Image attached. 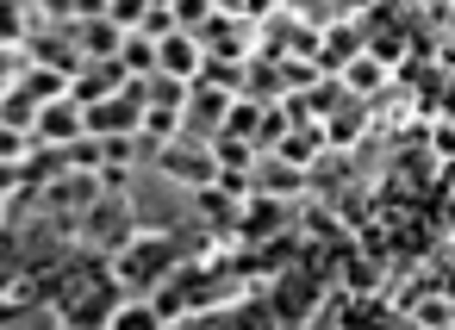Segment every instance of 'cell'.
<instances>
[{"label":"cell","mask_w":455,"mask_h":330,"mask_svg":"<svg viewBox=\"0 0 455 330\" xmlns=\"http://www.w3.org/2000/svg\"><path fill=\"white\" fill-rule=\"evenodd\" d=\"M256 125H262V106L237 94V100L225 106V125H219V138H243V144H250V138H256Z\"/></svg>","instance_id":"16"},{"label":"cell","mask_w":455,"mask_h":330,"mask_svg":"<svg viewBox=\"0 0 455 330\" xmlns=\"http://www.w3.org/2000/svg\"><path fill=\"white\" fill-rule=\"evenodd\" d=\"M324 156H331L324 125H299V131H287V138H281V150H275V162H287V169H299V175H312Z\"/></svg>","instance_id":"8"},{"label":"cell","mask_w":455,"mask_h":330,"mask_svg":"<svg viewBox=\"0 0 455 330\" xmlns=\"http://www.w3.org/2000/svg\"><path fill=\"white\" fill-rule=\"evenodd\" d=\"M156 75L194 88V75H200V38H194V32H169V38L156 44Z\"/></svg>","instance_id":"5"},{"label":"cell","mask_w":455,"mask_h":330,"mask_svg":"<svg viewBox=\"0 0 455 330\" xmlns=\"http://www.w3.org/2000/svg\"><path fill=\"white\" fill-rule=\"evenodd\" d=\"M324 287H318V274H281V318L293 324H306V318H318L324 311V299H318Z\"/></svg>","instance_id":"11"},{"label":"cell","mask_w":455,"mask_h":330,"mask_svg":"<svg viewBox=\"0 0 455 330\" xmlns=\"http://www.w3.org/2000/svg\"><path fill=\"white\" fill-rule=\"evenodd\" d=\"M163 181H175V187H188V193H200V187H212L219 181V162H212V150L206 144H169V150H156V162H150Z\"/></svg>","instance_id":"2"},{"label":"cell","mask_w":455,"mask_h":330,"mask_svg":"<svg viewBox=\"0 0 455 330\" xmlns=\"http://www.w3.org/2000/svg\"><path fill=\"white\" fill-rule=\"evenodd\" d=\"M188 243H194V231H181V237H132L119 255H113V287L119 293H132V299H150L181 262H188Z\"/></svg>","instance_id":"1"},{"label":"cell","mask_w":455,"mask_h":330,"mask_svg":"<svg viewBox=\"0 0 455 330\" xmlns=\"http://www.w3.org/2000/svg\"><path fill=\"white\" fill-rule=\"evenodd\" d=\"M424 144H430V156H436L443 169H455V119H436Z\"/></svg>","instance_id":"18"},{"label":"cell","mask_w":455,"mask_h":330,"mask_svg":"<svg viewBox=\"0 0 455 330\" xmlns=\"http://www.w3.org/2000/svg\"><path fill=\"white\" fill-rule=\"evenodd\" d=\"M337 82H343V94H349V100H380V94L393 88V75H387L374 57H355V63H349Z\"/></svg>","instance_id":"12"},{"label":"cell","mask_w":455,"mask_h":330,"mask_svg":"<svg viewBox=\"0 0 455 330\" xmlns=\"http://www.w3.org/2000/svg\"><path fill=\"white\" fill-rule=\"evenodd\" d=\"M76 138H88V125H82V106H69V100H51L38 113V125H32V144L38 150H69Z\"/></svg>","instance_id":"3"},{"label":"cell","mask_w":455,"mask_h":330,"mask_svg":"<svg viewBox=\"0 0 455 330\" xmlns=\"http://www.w3.org/2000/svg\"><path fill=\"white\" fill-rule=\"evenodd\" d=\"M250 187H256L262 200H293V193H306V175H299V169H287V162H275V156H256Z\"/></svg>","instance_id":"10"},{"label":"cell","mask_w":455,"mask_h":330,"mask_svg":"<svg viewBox=\"0 0 455 330\" xmlns=\"http://www.w3.org/2000/svg\"><path fill=\"white\" fill-rule=\"evenodd\" d=\"M362 138H368V100H343V106L324 119V144H331L337 156H349Z\"/></svg>","instance_id":"9"},{"label":"cell","mask_w":455,"mask_h":330,"mask_svg":"<svg viewBox=\"0 0 455 330\" xmlns=\"http://www.w3.org/2000/svg\"><path fill=\"white\" fill-rule=\"evenodd\" d=\"M169 32H175V7H169V0H144V20H138V38L163 44Z\"/></svg>","instance_id":"17"},{"label":"cell","mask_w":455,"mask_h":330,"mask_svg":"<svg viewBox=\"0 0 455 330\" xmlns=\"http://www.w3.org/2000/svg\"><path fill=\"white\" fill-rule=\"evenodd\" d=\"M405 311H411L418 330H455V318H449V293H443V287H424Z\"/></svg>","instance_id":"14"},{"label":"cell","mask_w":455,"mask_h":330,"mask_svg":"<svg viewBox=\"0 0 455 330\" xmlns=\"http://www.w3.org/2000/svg\"><path fill=\"white\" fill-rule=\"evenodd\" d=\"M44 193V206L51 212H63V224H69V212H88L94 200H100V181L94 175H82V169H69V175H57L51 187H38Z\"/></svg>","instance_id":"4"},{"label":"cell","mask_w":455,"mask_h":330,"mask_svg":"<svg viewBox=\"0 0 455 330\" xmlns=\"http://www.w3.org/2000/svg\"><path fill=\"white\" fill-rule=\"evenodd\" d=\"M355 20H362V13H355ZM355 20H349V26H331V32L318 38V75H343V69L362 57V26H355Z\"/></svg>","instance_id":"7"},{"label":"cell","mask_w":455,"mask_h":330,"mask_svg":"<svg viewBox=\"0 0 455 330\" xmlns=\"http://www.w3.org/2000/svg\"><path fill=\"white\" fill-rule=\"evenodd\" d=\"M13 94H26L32 106H51V100H69V82L63 75H51V69H20V82H13Z\"/></svg>","instance_id":"13"},{"label":"cell","mask_w":455,"mask_h":330,"mask_svg":"<svg viewBox=\"0 0 455 330\" xmlns=\"http://www.w3.org/2000/svg\"><path fill=\"white\" fill-rule=\"evenodd\" d=\"M206 150H212V162H219L225 175H250V169H256V144H243V138H212Z\"/></svg>","instance_id":"15"},{"label":"cell","mask_w":455,"mask_h":330,"mask_svg":"<svg viewBox=\"0 0 455 330\" xmlns=\"http://www.w3.org/2000/svg\"><path fill=\"white\" fill-rule=\"evenodd\" d=\"M138 106L125 100V94H113V100H100V106H88L82 113V125H88V138H138Z\"/></svg>","instance_id":"6"}]
</instances>
